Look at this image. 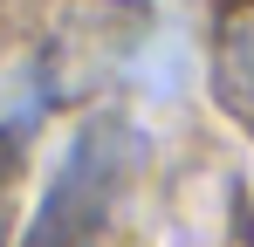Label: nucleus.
I'll return each instance as SVG.
<instances>
[{"label": "nucleus", "instance_id": "obj_1", "mask_svg": "<svg viewBox=\"0 0 254 247\" xmlns=\"http://www.w3.org/2000/svg\"><path fill=\"white\" fill-rule=\"evenodd\" d=\"M137 165H144V130L137 124L117 117V110L89 117L69 144V158L55 165L48 192L35 199V220H28L21 247H103Z\"/></svg>", "mask_w": 254, "mask_h": 247}, {"label": "nucleus", "instance_id": "obj_2", "mask_svg": "<svg viewBox=\"0 0 254 247\" xmlns=\"http://www.w3.org/2000/svg\"><path fill=\"white\" fill-rule=\"evenodd\" d=\"M151 7L144 0H69V14L48 28L42 55H35V76L55 103L89 96L96 82H110L130 62V48L144 41Z\"/></svg>", "mask_w": 254, "mask_h": 247}, {"label": "nucleus", "instance_id": "obj_3", "mask_svg": "<svg viewBox=\"0 0 254 247\" xmlns=\"http://www.w3.org/2000/svg\"><path fill=\"white\" fill-rule=\"evenodd\" d=\"M213 96L234 124L254 130V0L227 14V28L213 41Z\"/></svg>", "mask_w": 254, "mask_h": 247}, {"label": "nucleus", "instance_id": "obj_4", "mask_svg": "<svg viewBox=\"0 0 254 247\" xmlns=\"http://www.w3.org/2000/svg\"><path fill=\"white\" fill-rule=\"evenodd\" d=\"M14 172H21V158H14V144L0 137V247L14 234Z\"/></svg>", "mask_w": 254, "mask_h": 247}]
</instances>
